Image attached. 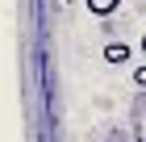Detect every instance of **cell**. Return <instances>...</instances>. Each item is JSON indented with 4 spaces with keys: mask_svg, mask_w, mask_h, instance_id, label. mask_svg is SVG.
Returning a JSON list of instances; mask_svg holds the SVG:
<instances>
[{
    "mask_svg": "<svg viewBox=\"0 0 146 142\" xmlns=\"http://www.w3.org/2000/svg\"><path fill=\"white\" fill-rule=\"evenodd\" d=\"M104 63H113V67H117V63H129V46H125V42H109V46H104Z\"/></svg>",
    "mask_w": 146,
    "mask_h": 142,
    "instance_id": "6da1fadb",
    "label": "cell"
},
{
    "mask_svg": "<svg viewBox=\"0 0 146 142\" xmlns=\"http://www.w3.org/2000/svg\"><path fill=\"white\" fill-rule=\"evenodd\" d=\"M117 4H121V0H88V13L92 17H113Z\"/></svg>",
    "mask_w": 146,
    "mask_h": 142,
    "instance_id": "7a4b0ae2",
    "label": "cell"
},
{
    "mask_svg": "<svg viewBox=\"0 0 146 142\" xmlns=\"http://www.w3.org/2000/svg\"><path fill=\"white\" fill-rule=\"evenodd\" d=\"M134 84H138V88H146V63H142V67H134Z\"/></svg>",
    "mask_w": 146,
    "mask_h": 142,
    "instance_id": "3957f363",
    "label": "cell"
},
{
    "mask_svg": "<svg viewBox=\"0 0 146 142\" xmlns=\"http://www.w3.org/2000/svg\"><path fill=\"white\" fill-rule=\"evenodd\" d=\"M142 55H146V38H142Z\"/></svg>",
    "mask_w": 146,
    "mask_h": 142,
    "instance_id": "277c9868",
    "label": "cell"
}]
</instances>
